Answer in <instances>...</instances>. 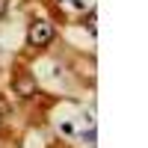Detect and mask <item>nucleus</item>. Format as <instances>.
I'll return each instance as SVG.
<instances>
[{
    "label": "nucleus",
    "instance_id": "obj_2",
    "mask_svg": "<svg viewBox=\"0 0 148 148\" xmlns=\"http://www.w3.org/2000/svg\"><path fill=\"white\" fill-rule=\"evenodd\" d=\"M12 89H15V95H21V98H33L36 95V80L27 77V74H21V77L12 80Z\"/></svg>",
    "mask_w": 148,
    "mask_h": 148
},
{
    "label": "nucleus",
    "instance_id": "obj_3",
    "mask_svg": "<svg viewBox=\"0 0 148 148\" xmlns=\"http://www.w3.org/2000/svg\"><path fill=\"white\" fill-rule=\"evenodd\" d=\"M6 6H9V0H0V18L6 15Z\"/></svg>",
    "mask_w": 148,
    "mask_h": 148
},
{
    "label": "nucleus",
    "instance_id": "obj_1",
    "mask_svg": "<svg viewBox=\"0 0 148 148\" xmlns=\"http://www.w3.org/2000/svg\"><path fill=\"white\" fill-rule=\"evenodd\" d=\"M27 42H30L33 47H45V45H51V42H53V24L45 21V18L33 21L30 30H27Z\"/></svg>",
    "mask_w": 148,
    "mask_h": 148
}]
</instances>
